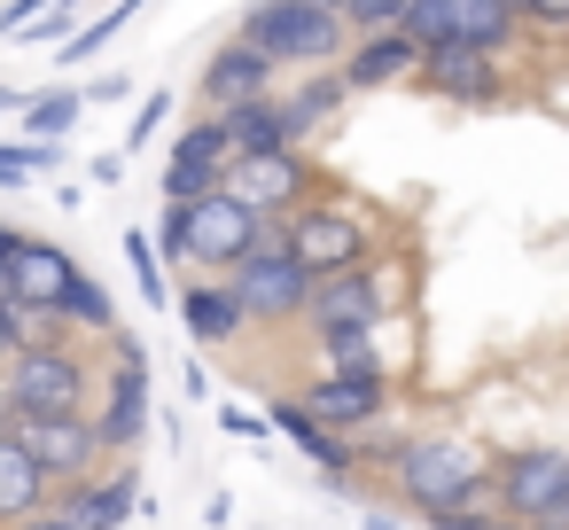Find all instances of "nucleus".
Segmentation results:
<instances>
[{
	"instance_id": "nucleus-8",
	"label": "nucleus",
	"mask_w": 569,
	"mask_h": 530,
	"mask_svg": "<svg viewBox=\"0 0 569 530\" xmlns=\"http://www.w3.org/2000/svg\"><path fill=\"white\" fill-rule=\"evenodd\" d=\"M273 234V219H258L234 188H219V196H203V203H188V266H203L211 281H227L258 242Z\"/></svg>"
},
{
	"instance_id": "nucleus-46",
	"label": "nucleus",
	"mask_w": 569,
	"mask_h": 530,
	"mask_svg": "<svg viewBox=\"0 0 569 530\" xmlns=\"http://www.w3.org/2000/svg\"><path fill=\"white\" fill-rule=\"evenodd\" d=\"M24 102H32V94H17V87H0V118H24Z\"/></svg>"
},
{
	"instance_id": "nucleus-29",
	"label": "nucleus",
	"mask_w": 569,
	"mask_h": 530,
	"mask_svg": "<svg viewBox=\"0 0 569 530\" xmlns=\"http://www.w3.org/2000/svg\"><path fill=\"white\" fill-rule=\"evenodd\" d=\"M126 266H133V289H141V304H149V312H172V273H164V258H157L149 227H126Z\"/></svg>"
},
{
	"instance_id": "nucleus-35",
	"label": "nucleus",
	"mask_w": 569,
	"mask_h": 530,
	"mask_svg": "<svg viewBox=\"0 0 569 530\" xmlns=\"http://www.w3.org/2000/svg\"><path fill=\"white\" fill-rule=\"evenodd\" d=\"M522 24H530V40H569V0H530Z\"/></svg>"
},
{
	"instance_id": "nucleus-16",
	"label": "nucleus",
	"mask_w": 569,
	"mask_h": 530,
	"mask_svg": "<svg viewBox=\"0 0 569 530\" xmlns=\"http://www.w3.org/2000/svg\"><path fill=\"white\" fill-rule=\"evenodd\" d=\"M172 320L188 328V343H203V351H227V343H242L250 336V312L234 304V289L227 281H211V273H188V281H172Z\"/></svg>"
},
{
	"instance_id": "nucleus-45",
	"label": "nucleus",
	"mask_w": 569,
	"mask_h": 530,
	"mask_svg": "<svg viewBox=\"0 0 569 530\" xmlns=\"http://www.w3.org/2000/svg\"><path fill=\"white\" fill-rule=\"evenodd\" d=\"M203 522H211V530H227V522H234V499H227V491H211V499H203Z\"/></svg>"
},
{
	"instance_id": "nucleus-50",
	"label": "nucleus",
	"mask_w": 569,
	"mask_h": 530,
	"mask_svg": "<svg viewBox=\"0 0 569 530\" xmlns=\"http://www.w3.org/2000/svg\"><path fill=\"white\" fill-rule=\"evenodd\" d=\"M491 530H522V522H491Z\"/></svg>"
},
{
	"instance_id": "nucleus-12",
	"label": "nucleus",
	"mask_w": 569,
	"mask_h": 530,
	"mask_svg": "<svg viewBox=\"0 0 569 530\" xmlns=\"http://www.w3.org/2000/svg\"><path fill=\"white\" fill-rule=\"evenodd\" d=\"M157 421V374L149 367H102V390H94V437L110 460H133V444L149 437Z\"/></svg>"
},
{
	"instance_id": "nucleus-42",
	"label": "nucleus",
	"mask_w": 569,
	"mask_h": 530,
	"mask_svg": "<svg viewBox=\"0 0 569 530\" xmlns=\"http://www.w3.org/2000/svg\"><path fill=\"white\" fill-rule=\"evenodd\" d=\"M491 522H499V514H491V507H476V514H437L429 530H491Z\"/></svg>"
},
{
	"instance_id": "nucleus-43",
	"label": "nucleus",
	"mask_w": 569,
	"mask_h": 530,
	"mask_svg": "<svg viewBox=\"0 0 569 530\" xmlns=\"http://www.w3.org/2000/svg\"><path fill=\"white\" fill-rule=\"evenodd\" d=\"M17 530H87V522H79V514H63V507H40V514H32V522H17Z\"/></svg>"
},
{
	"instance_id": "nucleus-39",
	"label": "nucleus",
	"mask_w": 569,
	"mask_h": 530,
	"mask_svg": "<svg viewBox=\"0 0 569 530\" xmlns=\"http://www.w3.org/2000/svg\"><path fill=\"white\" fill-rule=\"evenodd\" d=\"M24 188H32V172H24L17 141H0V196H24Z\"/></svg>"
},
{
	"instance_id": "nucleus-7",
	"label": "nucleus",
	"mask_w": 569,
	"mask_h": 530,
	"mask_svg": "<svg viewBox=\"0 0 569 530\" xmlns=\"http://www.w3.org/2000/svg\"><path fill=\"white\" fill-rule=\"evenodd\" d=\"M227 188L258 211V219H297L305 203H320L328 196V180H320V164H312V149H273V157H234L227 164Z\"/></svg>"
},
{
	"instance_id": "nucleus-2",
	"label": "nucleus",
	"mask_w": 569,
	"mask_h": 530,
	"mask_svg": "<svg viewBox=\"0 0 569 530\" xmlns=\"http://www.w3.org/2000/svg\"><path fill=\"white\" fill-rule=\"evenodd\" d=\"M9 390V413L17 421H71V413H94V390H102V343H79V336H56V343H24L0 374Z\"/></svg>"
},
{
	"instance_id": "nucleus-33",
	"label": "nucleus",
	"mask_w": 569,
	"mask_h": 530,
	"mask_svg": "<svg viewBox=\"0 0 569 530\" xmlns=\"http://www.w3.org/2000/svg\"><path fill=\"white\" fill-rule=\"evenodd\" d=\"M164 126H172V94L157 87V94H149V102L133 110V126H126V164H133V149H149V141H157Z\"/></svg>"
},
{
	"instance_id": "nucleus-32",
	"label": "nucleus",
	"mask_w": 569,
	"mask_h": 530,
	"mask_svg": "<svg viewBox=\"0 0 569 530\" xmlns=\"http://www.w3.org/2000/svg\"><path fill=\"white\" fill-rule=\"evenodd\" d=\"M336 17H343L351 40H375V32H398L406 24V0H343Z\"/></svg>"
},
{
	"instance_id": "nucleus-27",
	"label": "nucleus",
	"mask_w": 569,
	"mask_h": 530,
	"mask_svg": "<svg viewBox=\"0 0 569 530\" xmlns=\"http://www.w3.org/2000/svg\"><path fill=\"white\" fill-rule=\"evenodd\" d=\"M164 164H188V172H211V180H227V164H234V141H227V126L219 118H188L180 133H172V157Z\"/></svg>"
},
{
	"instance_id": "nucleus-47",
	"label": "nucleus",
	"mask_w": 569,
	"mask_h": 530,
	"mask_svg": "<svg viewBox=\"0 0 569 530\" xmlns=\"http://www.w3.org/2000/svg\"><path fill=\"white\" fill-rule=\"evenodd\" d=\"M359 530H398V514H382V507H367V522Z\"/></svg>"
},
{
	"instance_id": "nucleus-10",
	"label": "nucleus",
	"mask_w": 569,
	"mask_h": 530,
	"mask_svg": "<svg viewBox=\"0 0 569 530\" xmlns=\"http://www.w3.org/2000/svg\"><path fill=\"white\" fill-rule=\"evenodd\" d=\"M413 87L437 94V102H452V110H499V102L515 94V63H499V56L452 40V48L421 56V79H413Z\"/></svg>"
},
{
	"instance_id": "nucleus-9",
	"label": "nucleus",
	"mask_w": 569,
	"mask_h": 530,
	"mask_svg": "<svg viewBox=\"0 0 569 530\" xmlns=\"http://www.w3.org/2000/svg\"><path fill=\"white\" fill-rule=\"evenodd\" d=\"M297 406L328 429V437H367V429H382L390 413H398V382L390 374H312L305 390H297Z\"/></svg>"
},
{
	"instance_id": "nucleus-1",
	"label": "nucleus",
	"mask_w": 569,
	"mask_h": 530,
	"mask_svg": "<svg viewBox=\"0 0 569 530\" xmlns=\"http://www.w3.org/2000/svg\"><path fill=\"white\" fill-rule=\"evenodd\" d=\"M491 476H499V452H491V444H476V437H460V429H413V444H406L390 491H398L406 514L437 522V514H476V507H491ZM491 514H499V507H491Z\"/></svg>"
},
{
	"instance_id": "nucleus-5",
	"label": "nucleus",
	"mask_w": 569,
	"mask_h": 530,
	"mask_svg": "<svg viewBox=\"0 0 569 530\" xmlns=\"http://www.w3.org/2000/svg\"><path fill=\"white\" fill-rule=\"evenodd\" d=\"M281 242L297 250V266H305L312 281H336V273L375 266V219H367L359 203H343V196H320V203H305L297 219H281Z\"/></svg>"
},
{
	"instance_id": "nucleus-31",
	"label": "nucleus",
	"mask_w": 569,
	"mask_h": 530,
	"mask_svg": "<svg viewBox=\"0 0 569 530\" xmlns=\"http://www.w3.org/2000/svg\"><path fill=\"white\" fill-rule=\"evenodd\" d=\"M406 444H413V429H398V421H382V429H367V437H351V460H359V483H367V476H398V460H406Z\"/></svg>"
},
{
	"instance_id": "nucleus-36",
	"label": "nucleus",
	"mask_w": 569,
	"mask_h": 530,
	"mask_svg": "<svg viewBox=\"0 0 569 530\" xmlns=\"http://www.w3.org/2000/svg\"><path fill=\"white\" fill-rule=\"evenodd\" d=\"M24 343H32V320H24L9 297H0V374H9V359H17Z\"/></svg>"
},
{
	"instance_id": "nucleus-11",
	"label": "nucleus",
	"mask_w": 569,
	"mask_h": 530,
	"mask_svg": "<svg viewBox=\"0 0 569 530\" xmlns=\"http://www.w3.org/2000/svg\"><path fill=\"white\" fill-rule=\"evenodd\" d=\"M382 320H398L390 266H359V273L312 281V304H305V328L312 336H351V328H382Z\"/></svg>"
},
{
	"instance_id": "nucleus-40",
	"label": "nucleus",
	"mask_w": 569,
	"mask_h": 530,
	"mask_svg": "<svg viewBox=\"0 0 569 530\" xmlns=\"http://www.w3.org/2000/svg\"><path fill=\"white\" fill-rule=\"evenodd\" d=\"M126 94H133V79H126V71H102V79L87 87V102H126Z\"/></svg>"
},
{
	"instance_id": "nucleus-44",
	"label": "nucleus",
	"mask_w": 569,
	"mask_h": 530,
	"mask_svg": "<svg viewBox=\"0 0 569 530\" xmlns=\"http://www.w3.org/2000/svg\"><path fill=\"white\" fill-rule=\"evenodd\" d=\"M17 242H24V227L0 219V281H9V266H17Z\"/></svg>"
},
{
	"instance_id": "nucleus-4",
	"label": "nucleus",
	"mask_w": 569,
	"mask_h": 530,
	"mask_svg": "<svg viewBox=\"0 0 569 530\" xmlns=\"http://www.w3.org/2000/svg\"><path fill=\"white\" fill-rule=\"evenodd\" d=\"M499 522L522 530H569V444H507L491 476Z\"/></svg>"
},
{
	"instance_id": "nucleus-6",
	"label": "nucleus",
	"mask_w": 569,
	"mask_h": 530,
	"mask_svg": "<svg viewBox=\"0 0 569 530\" xmlns=\"http://www.w3.org/2000/svg\"><path fill=\"white\" fill-rule=\"evenodd\" d=\"M234 304L250 312V328H305V304H312V273L297 266V250L281 242V227L227 273Z\"/></svg>"
},
{
	"instance_id": "nucleus-18",
	"label": "nucleus",
	"mask_w": 569,
	"mask_h": 530,
	"mask_svg": "<svg viewBox=\"0 0 569 530\" xmlns=\"http://www.w3.org/2000/svg\"><path fill=\"white\" fill-rule=\"evenodd\" d=\"M141 468L133 460H110L102 476H87V483H71V491H56V507L63 514H79L87 530H126V522H141Z\"/></svg>"
},
{
	"instance_id": "nucleus-41",
	"label": "nucleus",
	"mask_w": 569,
	"mask_h": 530,
	"mask_svg": "<svg viewBox=\"0 0 569 530\" xmlns=\"http://www.w3.org/2000/svg\"><path fill=\"white\" fill-rule=\"evenodd\" d=\"M87 180H94V188H126V157H94Z\"/></svg>"
},
{
	"instance_id": "nucleus-15",
	"label": "nucleus",
	"mask_w": 569,
	"mask_h": 530,
	"mask_svg": "<svg viewBox=\"0 0 569 530\" xmlns=\"http://www.w3.org/2000/svg\"><path fill=\"white\" fill-rule=\"evenodd\" d=\"M266 94H281V71H273L258 48H242V40H219V48H211V63H203V79H196L203 118L242 110V102H266Z\"/></svg>"
},
{
	"instance_id": "nucleus-3",
	"label": "nucleus",
	"mask_w": 569,
	"mask_h": 530,
	"mask_svg": "<svg viewBox=\"0 0 569 530\" xmlns=\"http://www.w3.org/2000/svg\"><path fill=\"white\" fill-rule=\"evenodd\" d=\"M234 40L258 48L273 71H297V79H305V71H336L343 48H351L343 17L312 9V0H250V9L234 17Z\"/></svg>"
},
{
	"instance_id": "nucleus-48",
	"label": "nucleus",
	"mask_w": 569,
	"mask_h": 530,
	"mask_svg": "<svg viewBox=\"0 0 569 530\" xmlns=\"http://www.w3.org/2000/svg\"><path fill=\"white\" fill-rule=\"evenodd\" d=\"M312 9H328V17H336V9H343V0H312Z\"/></svg>"
},
{
	"instance_id": "nucleus-14",
	"label": "nucleus",
	"mask_w": 569,
	"mask_h": 530,
	"mask_svg": "<svg viewBox=\"0 0 569 530\" xmlns=\"http://www.w3.org/2000/svg\"><path fill=\"white\" fill-rule=\"evenodd\" d=\"M79 273H87V266H79L63 242L24 234V242H17V266H9V281H0V297H9L24 320H56V304H63V289H71Z\"/></svg>"
},
{
	"instance_id": "nucleus-26",
	"label": "nucleus",
	"mask_w": 569,
	"mask_h": 530,
	"mask_svg": "<svg viewBox=\"0 0 569 530\" xmlns=\"http://www.w3.org/2000/svg\"><path fill=\"white\" fill-rule=\"evenodd\" d=\"M219 126H227V141H234V157H273V149H289L281 94H266V102H242V110H219Z\"/></svg>"
},
{
	"instance_id": "nucleus-22",
	"label": "nucleus",
	"mask_w": 569,
	"mask_h": 530,
	"mask_svg": "<svg viewBox=\"0 0 569 530\" xmlns=\"http://www.w3.org/2000/svg\"><path fill=\"white\" fill-rule=\"evenodd\" d=\"M390 328H398V320H382V328H351V336H312V351H320V374H390V382H398Z\"/></svg>"
},
{
	"instance_id": "nucleus-17",
	"label": "nucleus",
	"mask_w": 569,
	"mask_h": 530,
	"mask_svg": "<svg viewBox=\"0 0 569 530\" xmlns=\"http://www.w3.org/2000/svg\"><path fill=\"white\" fill-rule=\"evenodd\" d=\"M266 421H273V437H281L297 460H312V468H320L336 491H359V460H351V444H343V437H328V429H320V421L297 406V390H281V398L266 406Z\"/></svg>"
},
{
	"instance_id": "nucleus-34",
	"label": "nucleus",
	"mask_w": 569,
	"mask_h": 530,
	"mask_svg": "<svg viewBox=\"0 0 569 530\" xmlns=\"http://www.w3.org/2000/svg\"><path fill=\"white\" fill-rule=\"evenodd\" d=\"M71 32H79V9H63V0H56L48 17H32V24L17 32V48H63Z\"/></svg>"
},
{
	"instance_id": "nucleus-37",
	"label": "nucleus",
	"mask_w": 569,
	"mask_h": 530,
	"mask_svg": "<svg viewBox=\"0 0 569 530\" xmlns=\"http://www.w3.org/2000/svg\"><path fill=\"white\" fill-rule=\"evenodd\" d=\"M219 429H227V437H242V444H266V437H273V421H266V413H250V406H219Z\"/></svg>"
},
{
	"instance_id": "nucleus-19",
	"label": "nucleus",
	"mask_w": 569,
	"mask_h": 530,
	"mask_svg": "<svg viewBox=\"0 0 569 530\" xmlns=\"http://www.w3.org/2000/svg\"><path fill=\"white\" fill-rule=\"evenodd\" d=\"M336 71H343V87H351V94H382V87H413V79H421V48H413L406 32H375V40H351Z\"/></svg>"
},
{
	"instance_id": "nucleus-30",
	"label": "nucleus",
	"mask_w": 569,
	"mask_h": 530,
	"mask_svg": "<svg viewBox=\"0 0 569 530\" xmlns=\"http://www.w3.org/2000/svg\"><path fill=\"white\" fill-rule=\"evenodd\" d=\"M421 56H437V48H452L460 40V17H452V0H406V24H398Z\"/></svg>"
},
{
	"instance_id": "nucleus-21",
	"label": "nucleus",
	"mask_w": 569,
	"mask_h": 530,
	"mask_svg": "<svg viewBox=\"0 0 569 530\" xmlns=\"http://www.w3.org/2000/svg\"><path fill=\"white\" fill-rule=\"evenodd\" d=\"M40 507H56V483L40 476V460L24 452V437H17V421H9V429H0V530L32 522Z\"/></svg>"
},
{
	"instance_id": "nucleus-20",
	"label": "nucleus",
	"mask_w": 569,
	"mask_h": 530,
	"mask_svg": "<svg viewBox=\"0 0 569 530\" xmlns=\"http://www.w3.org/2000/svg\"><path fill=\"white\" fill-rule=\"evenodd\" d=\"M343 102H351L343 71H305L297 87H281V126H289V149H312V141L343 118Z\"/></svg>"
},
{
	"instance_id": "nucleus-24",
	"label": "nucleus",
	"mask_w": 569,
	"mask_h": 530,
	"mask_svg": "<svg viewBox=\"0 0 569 530\" xmlns=\"http://www.w3.org/2000/svg\"><path fill=\"white\" fill-rule=\"evenodd\" d=\"M56 328L79 336V343H102V336H118V297H110L94 273H79V281L63 289V304H56Z\"/></svg>"
},
{
	"instance_id": "nucleus-25",
	"label": "nucleus",
	"mask_w": 569,
	"mask_h": 530,
	"mask_svg": "<svg viewBox=\"0 0 569 530\" xmlns=\"http://www.w3.org/2000/svg\"><path fill=\"white\" fill-rule=\"evenodd\" d=\"M79 118H87V87H40L17 126H24V141H56V149H63V141L79 133Z\"/></svg>"
},
{
	"instance_id": "nucleus-38",
	"label": "nucleus",
	"mask_w": 569,
	"mask_h": 530,
	"mask_svg": "<svg viewBox=\"0 0 569 530\" xmlns=\"http://www.w3.org/2000/svg\"><path fill=\"white\" fill-rule=\"evenodd\" d=\"M48 9H56V0H0V32L17 40V32H24L32 17H48Z\"/></svg>"
},
{
	"instance_id": "nucleus-28",
	"label": "nucleus",
	"mask_w": 569,
	"mask_h": 530,
	"mask_svg": "<svg viewBox=\"0 0 569 530\" xmlns=\"http://www.w3.org/2000/svg\"><path fill=\"white\" fill-rule=\"evenodd\" d=\"M141 9H149V0H110V9H102L94 24H79V32H71V40L56 48V56H63V71H79V63H94V56H102V48H110V40H118V32L133 24V17H141Z\"/></svg>"
},
{
	"instance_id": "nucleus-13",
	"label": "nucleus",
	"mask_w": 569,
	"mask_h": 530,
	"mask_svg": "<svg viewBox=\"0 0 569 530\" xmlns=\"http://www.w3.org/2000/svg\"><path fill=\"white\" fill-rule=\"evenodd\" d=\"M17 437H24V452L40 460V476H48L56 491H71V483H87V476L110 468V452H102V437H94V413H71V421H17Z\"/></svg>"
},
{
	"instance_id": "nucleus-23",
	"label": "nucleus",
	"mask_w": 569,
	"mask_h": 530,
	"mask_svg": "<svg viewBox=\"0 0 569 530\" xmlns=\"http://www.w3.org/2000/svg\"><path fill=\"white\" fill-rule=\"evenodd\" d=\"M452 17H460V40L483 48V56H499V63H515L530 48V24L507 9V0H452Z\"/></svg>"
},
{
	"instance_id": "nucleus-49",
	"label": "nucleus",
	"mask_w": 569,
	"mask_h": 530,
	"mask_svg": "<svg viewBox=\"0 0 569 530\" xmlns=\"http://www.w3.org/2000/svg\"><path fill=\"white\" fill-rule=\"evenodd\" d=\"M507 9H515V17H522V9H530V0H507Z\"/></svg>"
},
{
	"instance_id": "nucleus-51",
	"label": "nucleus",
	"mask_w": 569,
	"mask_h": 530,
	"mask_svg": "<svg viewBox=\"0 0 569 530\" xmlns=\"http://www.w3.org/2000/svg\"><path fill=\"white\" fill-rule=\"evenodd\" d=\"M63 9H79V0H63Z\"/></svg>"
}]
</instances>
